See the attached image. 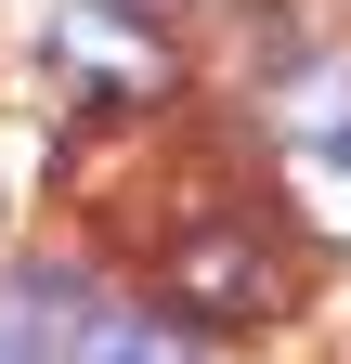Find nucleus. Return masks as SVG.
<instances>
[{"label":"nucleus","mask_w":351,"mask_h":364,"mask_svg":"<svg viewBox=\"0 0 351 364\" xmlns=\"http://www.w3.org/2000/svg\"><path fill=\"white\" fill-rule=\"evenodd\" d=\"M0 364H39V351H26V338H14V326H0Z\"/></svg>","instance_id":"nucleus-5"},{"label":"nucleus","mask_w":351,"mask_h":364,"mask_svg":"<svg viewBox=\"0 0 351 364\" xmlns=\"http://www.w3.org/2000/svg\"><path fill=\"white\" fill-rule=\"evenodd\" d=\"M286 196H299V221H313L325 247H351V130H325V144H286Z\"/></svg>","instance_id":"nucleus-3"},{"label":"nucleus","mask_w":351,"mask_h":364,"mask_svg":"<svg viewBox=\"0 0 351 364\" xmlns=\"http://www.w3.org/2000/svg\"><path fill=\"white\" fill-rule=\"evenodd\" d=\"M156 299L183 312V326H274L286 312V260L260 247L247 221H195V235L156 260Z\"/></svg>","instance_id":"nucleus-1"},{"label":"nucleus","mask_w":351,"mask_h":364,"mask_svg":"<svg viewBox=\"0 0 351 364\" xmlns=\"http://www.w3.org/2000/svg\"><path fill=\"white\" fill-rule=\"evenodd\" d=\"M78 364H195L183 326H144V312H92L78 326Z\"/></svg>","instance_id":"nucleus-4"},{"label":"nucleus","mask_w":351,"mask_h":364,"mask_svg":"<svg viewBox=\"0 0 351 364\" xmlns=\"http://www.w3.org/2000/svg\"><path fill=\"white\" fill-rule=\"evenodd\" d=\"M53 65H65V78H92L104 105H169V91H183V53H169L144 14H117V0L53 14Z\"/></svg>","instance_id":"nucleus-2"}]
</instances>
